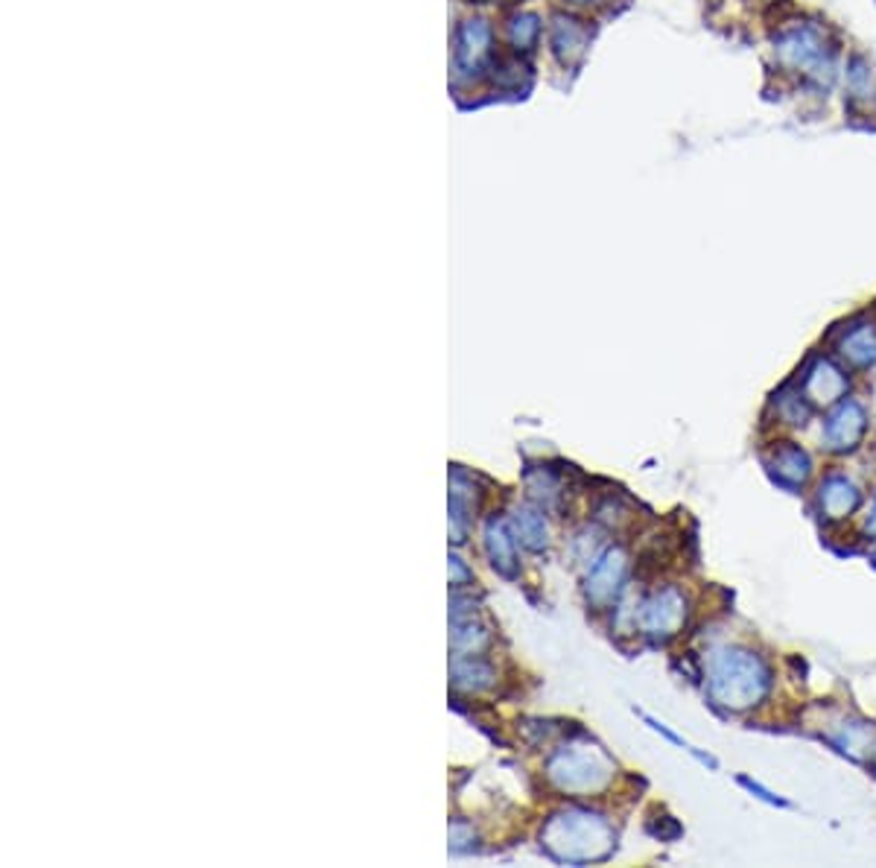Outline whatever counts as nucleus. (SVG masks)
<instances>
[{"mask_svg": "<svg viewBox=\"0 0 876 868\" xmlns=\"http://www.w3.org/2000/svg\"><path fill=\"white\" fill-rule=\"evenodd\" d=\"M771 684V672L760 655L748 649H722L710 661L707 690L715 705L724 711H748L766 699Z\"/></svg>", "mask_w": 876, "mask_h": 868, "instance_id": "obj_1", "label": "nucleus"}, {"mask_svg": "<svg viewBox=\"0 0 876 868\" xmlns=\"http://www.w3.org/2000/svg\"><path fill=\"white\" fill-rule=\"evenodd\" d=\"M771 50H774V62L780 71L801 73L815 82L832 80L836 73V45L824 24H813V21L789 24L778 30Z\"/></svg>", "mask_w": 876, "mask_h": 868, "instance_id": "obj_2", "label": "nucleus"}, {"mask_svg": "<svg viewBox=\"0 0 876 868\" xmlns=\"http://www.w3.org/2000/svg\"><path fill=\"white\" fill-rule=\"evenodd\" d=\"M544 845L564 863H591L608 857L614 848V828L588 810H564L544 828Z\"/></svg>", "mask_w": 876, "mask_h": 868, "instance_id": "obj_3", "label": "nucleus"}, {"mask_svg": "<svg viewBox=\"0 0 876 868\" xmlns=\"http://www.w3.org/2000/svg\"><path fill=\"white\" fill-rule=\"evenodd\" d=\"M611 775L614 763L596 746H567L546 766V778L561 793H600Z\"/></svg>", "mask_w": 876, "mask_h": 868, "instance_id": "obj_4", "label": "nucleus"}, {"mask_svg": "<svg viewBox=\"0 0 876 868\" xmlns=\"http://www.w3.org/2000/svg\"><path fill=\"white\" fill-rule=\"evenodd\" d=\"M684 620H687V600L678 588H663V591L652 594L640 611V626L646 635L652 637L678 635Z\"/></svg>", "mask_w": 876, "mask_h": 868, "instance_id": "obj_5", "label": "nucleus"}, {"mask_svg": "<svg viewBox=\"0 0 876 868\" xmlns=\"http://www.w3.org/2000/svg\"><path fill=\"white\" fill-rule=\"evenodd\" d=\"M867 427V412L865 407L853 398L841 401L836 410L827 415V424H824L821 439L827 445V450H836V454H844V450H853L862 442Z\"/></svg>", "mask_w": 876, "mask_h": 868, "instance_id": "obj_6", "label": "nucleus"}, {"mask_svg": "<svg viewBox=\"0 0 876 868\" xmlns=\"http://www.w3.org/2000/svg\"><path fill=\"white\" fill-rule=\"evenodd\" d=\"M848 392V375L830 360H815L813 366L804 372L801 380V395L809 407H832Z\"/></svg>", "mask_w": 876, "mask_h": 868, "instance_id": "obj_7", "label": "nucleus"}, {"mask_svg": "<svg viewBox=\"0 0 876 868\" xmlns=\"http://www.w3.org/2000/svg\"><path fill=\"white\" fill-rule=\"evenodd\" d=\"M626 571H628V559L623 550H608L602 555L600 562L593 564V571L588 573V600L593 606H611L617 600L619 588L626 583Z\"/></svg>", "mask_w": 876, "mask_h": 868, "instance_id": "obj_8", "label": "nucleus"}, {"mask_svg": "<svg viewBox=\"0 0 876 868\" xmlns=\"http://www.w3.org/2000/svg\"><path fill=\"white\" fill-rule=\"evenodd\" d=\"M859 501H862V494H859L856 483L841 474L827 477L821 489H818V503H821L824 518L830 520L850 518L859 509Z\"/></svg>", "mask_w": 876, "mask_h": 868, "instance_id": "obj_9", "label": "nucleus"}, {"mask_svg": "<svg viewBox=\"0 0 876 868\" xmlns=\"http://www.w3.org/2000/svg\"><path fill=\"white\" fill-rule=\"evenodd\" d=\"M766 462H769L771 474L789 485H804L809 480V474H813V459H809V454L804 448L792 445V442H778L769 450Z\"/></svg>", "mask_w": 876, "mask_h": 868, "instance_id": "obj_10", "label": "nucleus"}, {"mask_svg": "<svg viewBox=\"0 0 876 868\" xmlns=\"http://www.w3.org/2000/svg\"><path fill=\"white\" fill-rule=\"evenodd\" d=\"M841 360H848L853 368H867L876 363V328L871 322H862L850 328L839 342Z\"/></svg>", "mask_w": 876, "mask_h": 868, "instance_id": "obj_11", "label": "nucleus"}, {"mask_svg": "<svg viewBox=\"0 0 876 868\" xmlns=\"http://www.w3.org/2000/svg\"><path fill=\"white\" fill-rule=\"evenodd\" d=\"M588 47V30L576 19H564L558 15L553 27V50L564 64H576L584 56Z\"/></svg>", "mask_w": 876, "mask_h": 868, "instance_id": "obj_12", "label": "nucleus"}, {"mask_svg": "<svg viewBox=\"0 0 876 868\" xmlns=\"http://www.w3.org/2000/svg\"><path fill=\"white\" fill-rule=\"evenodd\" d=\"M485 544H488V555H492L494 567L502 576H514L518 571V553H514V538L509 536V529L500 520H492L485 529Z\"/></svg>", "mask_w": 876, "mask_h": 868, "instance_id": "obj_13", "label": "nucleus"}, {"mask_svg": "<svg viewBox=\"0 0 876 868\" xmlns=\"http://www.w3.org/2000/svg\"><path fill=\"white\" fill-rule=\"evenodd\" d=\"M511 524H514V532H518L520 541H523L529 550H544L546 541H549V527H546V520L541 512L518 509L514 512V518H511Z\"/></svg>", "mask_w": 876, "mask_h": 868, "instance_id": "obj_14", "label": "nucleus"}, {"mask_svg": "<svg viewBox=\"0 0 876 868\" xmlns=\"http://www.w3.org/2000/svg\"><path fill=\"white\" fill-rule=\"evenodd\" d=\"M832 740L841 746V752L853 754V758H865V754L874 752L876 746L874 728L865 726V723H844Z\"/></svg>", "mask_w": 876, "mask_h": 868, "instance_id": "obj_15", "label": "nucleus"}, {"mask_svg": "<svg viewBox=\"0 0 876 868\" xmlns=\"http://www.w3.org/2000/svg\"><path fill=\"white\" fill-rule=\"evenodd\" d=\"M844 82H848V91L850 97H867L871 91H874V71H871V64H867V59H862V56H853V59H848V68H844Z\"/></svg>", "mask_w": 876, "mask_h": 868, "instance_id": "obj_16", "label": "nucleus"}, {"mask_svg": "<svg viewBox=\"0 0 876 868\" xmlns=\"http://www.w3.org/2000/svg\"><path fill=\"white\" fill-rule=\"evenodd\" d=\"M453 676H457L459 688H471V690L488 688L494 679L492 667L485 661H459L457 667H453Z\"/></svg>", "mask_w": 876, "mask_h": 868, "instance_id": "obj_17", "label": "nucleus"}, {"mask_svg": "<svg viewBox=\"0 0 876 868\" xmlns=\"http://www.w3.org/2000/svg\"><path fill=\"white\" fill-rule=\"evenodd\" d=\"M778 415L786 424H806V419H809V401L801 392H780Z\"/></svg>", "mask_w": 876, "mask_h": 868, "instance_id": "obj_18", "label": "nucleus"}, {"mask_svg": "<svg viewBox=\"0 0 876 868\" xmlns=\"http://www.w3.org/2000/svg\"><path fill=\"white\" fill-rule=\"evenodd\" d=\"M511 36H514L518 50L520 47H529L537 36V21L532 19V15H520V19H514V24H511Z\"/></svg>", "mask_w": 876, "mask_h": 868, "instance_id": "obj_19", "label": "nucleus"}, {"mask_svg": "<svg viewBox=\"0 0 876 868\" xmlns=\"http://www.w3.org/2000/svg\"><path fill=\"white\" fill-rule=\"evenodd\" d=\"M865 532H867V536H876V497H874V503H871V509H867Z\"/></svg>", "mask_w": 876, "mask_h": 868, "instance_id": "obj_20", "label": "nucleus"}, {"mask_svg": "<svg viewBox=\"0 0 876 868\" xmlns=\"http://www.w3.org/2000/svg\"><path fill=\"white\" fill-rule=\"evenodd\" d=\"M874 555H876V550H874Z\"/></svg>", "mask_w": 876, "mask_h": 868, "instance_id": "obj_21", "label": "nucleus"}]
</instances>
